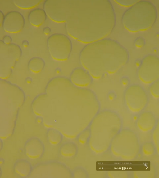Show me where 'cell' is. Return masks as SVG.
Listing matches in <instances>:
<instances>
[{"label": "cell", "instance_id": "cell-1", "mask_svg": "<svg viewBox=\"0 0 159 178\" xmlns=\"http://www.w3.org/2000/svg\"><path fill=\"white\" fill-rule=\"evenodd\" d=\"M80 2H79V7L78 5L73 7V3L67 17L65 23L67 34L87 44L107 38L112 32L116 22L111 2L82 1V5Z\"/></svg>", "mask_w": 159, "mask_h": 178}, {"label": "cell", "instance_id": "cell-2", "mask_svg": "<svg viewBox=\"0 0 159 178\" xmlns=\"http://www.w3.org/2000/svg\"><path fill=\"white\" fill-rule=\"evenodd\" d=\"M129 57L126 48L108 38L87 44L79 57L83 68L96 80L117 73L127 64Z\"/></svg>", "mask_w": 159, "mask_h": 178}, {"label": "cell", "instance_id": "cell-3", "mask_svg": "<svg viewBox=\"0 0 159 178\" xmlns=\"http://www.w3.org/2000/svg\"><path fill=\"white\" fill-rule=\"evenodd\" d=\"M122 125V119L116 112L108 109L100 110L90 125L89 142L92 150L99 155L107 152Z\"/></svg>", "mask_w": 159, "mask_h": 178}, {"label": "cell", "instance_id": "cell-4", "mask_svg": "<svg viewBox=\"0 0 159 178\" xmlns=\"http://www.w3.org/2000/svg\"><path fill=\"white\" fill-rule=\"evenodd\" d=\"M157 16V9L152 3L146 0L139 1L124 12L121 22L127 30L136 33L151 28Z\"/></svg>", "mask_w": 159, "mask_h": 178}, {"label": "cell", "instance_id": "cell-5", "mask_svg": "<svg viewBox=\"0 0 159 178\" xmlns=\"http://www.w3.org/2000/svg\"><path fill=\"white\" fill-rule=\"evenodd\" d=\"M140 146L134 131L129 128H122L113 140L109 150L114 157L130 161L137 157L140 152Z\"/></svg>", "mask_w": 159, "mask_h": 178}, {"label": "cell", "instance_id": "cell-6", "mask_svg": "<svg viewBox=\"0 0 159 178\" xmlns=\"http://www.w3.org/2000/svg\"><path fill=\"white\" fill-rule=\"evenodd\" d=\"M22 51L20 46L14 43H4L0 40V79H6L11 75Z\"/></svg>", "mask_w": 159, "mask_h": 178}, {"label": "cell", "instance_id": "cell-7", "mask_svg": "<svg viewBox=\"0 0 159 178\" xmlns=\"http://www.w3.org/2000/svg\"><path fill=\"white\" fill-rule=\"evenodd\" d=\"M125 106L130 112L139 113L146 107L149 101L147 92L140 85L131 84L125 89L124 94Z\"/></svg>", "mask_w": 159, "mask_h": 178}, {"label": "cell", "instance_id": "cell-8", "mask_svg": "<svg viewBox=\"0 0 159 178\" xmlns=\"http://www.w3.org/2000/svg\"><path fill=\"white\" fill-rule=\"evenodd\" d=\"M48 52L52 58L60 61L67 60L72 49L70 38L66 35L56 33L50 36L47 41Z\"/></svg>", "mask_w": 159, "mask_h": 178}, {"label": "cell", "instance_id": "cell-9", "mask_svg": "<svg viewBox=\"0 0 159 178\" xmlns=\"http://www.w3.org/2000/svg\"><path fill=\"white\" fill-rule=\"evenodd\" d=\"M137 74L139 81L147 85H150L158 80V57L154 54H148L145 56L138 68Z\"/></svg>", "mask_w": 159, "mask_h": 178}, {"label": "cell", "instance_id": "cell-10", "mask_svg": "<svg viewBox=\"0 0 159 178\" xmlns=\"http://www.w3.org/2000/svg\"><path fill=\"white\" fill-rule=\"evenodd\" d=\"M25 23V19L22 14L18 11H13L4 15L2 26L5 32L16 33L22 31Z\"/></svg>", "mask_w": 159, "mask_h": 178}, {"label": "cell", "instance_id": "cell-11", "mask_svg": "<svg viewBox=\"0 0 159 178\" xmlns=\"http://www.w3.org/2000/svg\"><path fill=\"white\" fill-rule=\"evenodd\" d=\"M158 121L155 115L149 111H142L139 113L136 122V126L140 131L143 133L152 132Z\"/></svg>", "mask_w": 159, "mask_h": 178}, {"label": "cell", "instance_id": "cell-12", "mask_svg": "<svg viewBox=\"0 0 159 178\" xmlns=\"http://www.w3.org/2000/svg\"><path fill=\"white\" fill-rule=\"evenodd\" d=\"M24 149L27 156L33 159L40 158L44 151L43 143L39 139L34 137L31 138L27 141Z\"/></svg>", "mask_w": 159, "mask_h": 178}, {"label": "cell", "instance_id": "cell-13", "mask_svg": "<svg viewBox=\"0 0 159 178\" xmlns=\"http://www.w3.org/2000/svg\"><path fill=\"white\" fill-rule=\"evenodd\" d=\"M71 77L73 83L82 87L89 86L91 84L93 80L89 74L81 68L75 69L72 73Z\"/></svg>", "mask_w": 159, "mask_h": 178}, {"label": "cell", "instance_id": "cell-14", "mask_svg": "<svg viewBox=\"0 0 159 178\" xmlns=\"http://www.w3.org/2000/svg\"><path fill=\"white\" fill-rule=\"evenodd\" d=\"M47 15L43 9L35 8L31 10L28 15L29 23L33 26L39 27L45 22Z\"/></svg>", "mask_w": 159, "mask_h": 178}, {"label": "cell", "instance_id": "cell-15", "mask_svg": "<svg viewBox=\"0 0 159 178\" xmlns=\"http://www.w3.org/2000/svg\"><path fill=\"white\" fill-rule=\"evenodd\" d=\"M14 169L17 175L22 177H26L30 175L32 168L29 162L25 160L20 159L15 163Z\"/></svg>", "mask_w": 159, "mask_h": 178}, {"label": "cell", "instance_id": "cell-16", "mask_svg": "<svg viewBox=\"0 0 159 178\" xmlns=\"http://www.w3.org/2000/svg\"><path fill=\"white\" fill-rule=\"evenodd\" d=\"M60 152L62 156L66 157H74L78 152L77 147L75 143L68 142L63 144L60 148Z\"/></svg>", "mask_w": 159, "mask_h": 178}, {"label": "cell", "instance_id": "cell-17", "mask_svg": "<svg viewBox=\"0 0 159 178\" xmlns=\"http://www.w3.org/2000/svg\"><path fill=\"white\" fill-rule=\"evenodd\" d=\"M45 66V62L41 58L34 57L31 58L29 61L28 67L29 70L34 73L41 71Z\"/></svg>", "mask_w": 159, "mask_h": 178}, {"label": "cell", "instance_id": "cell-18", "mask_svg": "<svg viewBox=\"0 0 159 178\" xmlns=\"http://www.w3.org/2000/svg\"><path fill=\"white\" fill-rule=\"evenodd\" d=\"M42 0H14L12 1L15 6L23 9H33L38 6Z\"/></svg>", "mask_w": 159, "mask_h": 178}, {"label": "cell", "instance_id": "cell-19", "mask_svg": "<svg viewBox=\"0 0 159 178\" xmlns=\"http://www.w3.org/2000/svg\"><path fill=\"white\" fill-rule=\"evenodd\" d=\"M140 153L144 156L149 157L154 155L157 151L152 141H147L141 145Z\"/></svg>", "mask_w": 159, "mask_h": 178}, {"label": "cell", "instance_id": "cell-20", "mask_svg": "<svg viewBox=\"0 0 159 178\" xmlns=\"http://www.w3.org/2000/svg\"><path fill=\"white\" fill-rule=\"evenodd\" d=\"M156 175V171L153 166H151L149 168L144 170L134 171L133 172V176L134 178H154Z\"/></svg>", "mask_w": 159, "mask_h": 178}, {"label": "cell", "instance_id": "cell-21", "mask_svg": "<svg viewBox=\"0 0 159 178\" xmlns=\"http://www.w3.org/2000/svg\"><path fill=\"white\" fill-rule=\"evenodd\" d=\"M47 139L50 144L56 145L61 141L62 136L61 133L53 129H48L47 133Z\"/></svg>", "mask_w": 159, "mask_h": 178}, {"label": "cell", "instance_id": "cell-22", "mask_svg": "<svg viewBox=\"0 0 159 178\" xmlns=\"http://www.w3.org/2000/svg\"><path fill=\"white\" fill-rule=\"evenodd\" d=\"M107 175L109 178H126L129 177V173L126 171L111 170L107 172Z\"/></svg>", "mask_w": 159, "mask_h": 178}, {"label": "cell", "instance_id": "cell-23", "mask_svg": "<svg viewBox=\"0 0 159 178\" xmlns=\"http://www.w3.org/2000/svg\"><path fill=\"white\" fill-rule=\"evenodd\" d=\"M149 92L151 96L154 98L158 99L159 98V79L150 85Z\"/></svg>", "mask_w": 159, "mask_h": 178}, {"label": "cell", "instance_id": "cell-24", "mask_svg": "<svg viewBox=\"0 0 159 178\" xmlns=\"http://www.w3.org/2000/svg\"><path fill=\"white\" fill-rule=\"evenodd\" d=\"M159 122L155 128L152 131V139L157 150V153L159 154Z\"/></svg>", "mask_w": 159, "mask_h": 178}, {"label": "cell", "instance_id": "cell-25", "mask_svg": "<svg viewBox=\"0 0 159 178\" xmlns=\"http://www.w3.org/2000/svg\"><path fill=\"white\" fill-rule=\"evenodd\" d=\"M139 0H115L118 4L125 6H131L137 2Z\"/></svg>", "mask_w": 159, "mask_h": 178}, {"label": "cell", "instance_id": "cell-26", "mask_svg": "<svg viewBox=\"0 0 159 178\" xmlns=\"http://www.w3.org/2000/svg\"><path fill=\"white\" fill-rule=\"evenodd\" d=\"M145 44V39L142 37H138L134 41V45L135 47L140 48L143 47Z\"/></svg>", "mask_w": 159, "mask_h": 178}, {"label": "cell", "instance_id": "cell-27", "mask_svg": "<svg viewBox=\"0 0 159 178\" xmlns=\"http://www.w3.org/2000/svg\"><path fill=\"white\" fill-rule=\"evenodd\" d=\"M12 39L9 35H5L3 38L2 41L5 44H9L12 43Z\"/></svg>", "mask_w": 159, "mask_h": 178}, {"label": "cell", "instance_id": "cell-28", "mask_svg": "<svg viewBox=\"0 0 159 178\" xmlns=\"http://www.w3.org/2000/svg\"><path fill=\"white\" fill-rule=\"evenodd\" d=\"M51 32V29L48 27H44L43 29V33L46 35H48L50 34Z\"/></svg>", "mask_w": 159, "mask_h": 178}, {"label": "cell", "instance_id": "cell-29", "mask_svg": "<svg viewBox=\"0 0 159 178\" xmlns=\"http://www.w3.org/2000/svg\"><path fill=\"white\" fill-rule=\"evenodd\" d=\"M4 16V15L3 12L0 10V26L2 25Z\"/></svg>", "mask_w": 159, "mask_h": 178}, {"label": "cell", "instance_id": "cell-30", "mask_svg": "<svg viewBox=\"0 0 159 178\" xmlns=\"http://www.w3.org/2000/svg\"><path fill=\"white\" fill-rule=\"evenodd\" d=\"M22 44L23 47H27L29 45V42L26 40H24L22 42Z\"/></svg>", "mask_w": 159, "mask_h": 178}, {"label": "cell", "instance_id": "cell-31", "mask_svg": "<svg viewBox=\"0 0 159 178\" xmlns=\"http://www.w3.org/2000/svg\"><path fill=\"white\" fill-rule=\"evenodd\" d=\"M1 169H0V175H1Z\"/></svg>", "mask_w": 159, "mask_h": 178}]
</instances>
